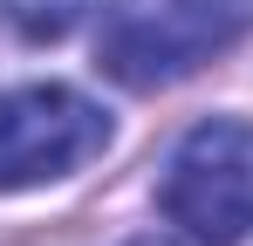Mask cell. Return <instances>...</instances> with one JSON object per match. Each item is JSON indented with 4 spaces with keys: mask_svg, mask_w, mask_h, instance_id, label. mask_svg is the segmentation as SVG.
I'll list each match as a JSON object with an SVG mask.
<instances>
[{
    "mask_svg": "<svg viewBox=\"0 0 253 246\" xmlns=\"http://www.w3.org/2000/svg\"><path fill=\"white\" fill-rule=\"evenodd\" d=\"M247 0H103L96 62L124 89H171L247 35Z\"/></svg>",
    "mask_w": 253,
    "mask_h": 246,
    "instance_id": "1",
    "label": "cell"
},
{
    "mask_svg": "<svg viewBox=\"0 0 253 246\" xmlns=\"http://www.w3.org/2000/svg\"><path fill=\"white\" fill-rule=\"evenodd\" d=\"M165 219L199 246H233L253 226V123L206 117L165 171Z\"/></svg>",
    "mask_w": 253,
    "mask_h": 246,
    "instance_id": "2",
    "label": "cell"
},
{
    "mask_svg": "<svg viewBox=\"0 0 253 246\" xmlns=\"http://www.w3.org/2000/svg\"><path fill=\"white\" fill-rule=\"evenodd\" d=\"M103 144H110V117L62 82H28L0 96V192L69 178L89 158H103Z\"/></svg>",
    "mask_w": 253,
    "mask_h": 246,
    "instance_id": "3",
    "label": "cell"
},
{
    "mask_svg": "<svg viewBox=\"0 0 253 246\" xmlns=\"http://www.w3.org/2000/svg\"><path fill=\"white\" fill-rule=\"evenodd\" d=\"M89 0H0V28L21 41H62Z\"/></svg>",
    "mask_w": 253,
    "mask_h": 246,
    "instance_id": "4",
    "label": "cell"
},
{
    "mask_svg": "<svg viewBox=\"0 0 253 246\" xmlns=\"http://www.w3.org/2000/svg\"><path fill=\"white\" fill-rule=\"evenodd\" d=\"M130 246H171V240H130Z\"/></svg>",
    "mask_w": 253,
    "mask_h": 246,
    "instance_id": "5",
    "label": "cell"
}]
</instances>
